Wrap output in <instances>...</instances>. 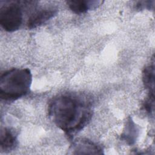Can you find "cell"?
Returning <instances> with one entry per match:
<instances>
[{
    "label": "cell",
    "mask_w": 155,
    "mask_h": 155,
    "mask_svg": "<svg viewBox=\"0 0 155 155\" xmlns=\"http://www.w3.org/2000/svg\"><path fill=\"white\" fill-rule=\"evenodd\" d=\"M48 111L51 120L68 136L82 129L92 116L89 101L74 94H62L53 97Z\"/></svg>",
    "instance_id": "1"
},
{
    "label": "cell",
    "mask_w": 155,
    "mask_h": 155,
    "mask_svg": "<svg viewBox=\"0 0 155 155\" xmlns=\"http://www.w3.org/2000/svg\"><path fill=\"white\" fill-rule=\"evenodd\" d=\"M32 75L28 68H14L1 76L0 96L5 101L16 100L30 91Z\"/></svg>",
    "instance_id": "2"
},
{
    "label": "cell",
    "mask_w": 155,
    "mask_h": 155,
    "mask_svg": "<svg viewBox=\"0 0 155 155\" xmlns=\"http://www.w3.org/2000/svg\"><path fill=\"white\" fill-rule=\"evenodd\" d=\"M19 2H8L0 10V24L7 31L18 30L22 22V12Z\"/></svg>",
    "instance_id": "3"
},
{
    "label": "cell",
    "mask_w": 155,
    "mask_h": 155,
    "mask_svg": "<svg viewBox=\"0 0 155 155\" xmlns=\"http://www.w3.org/2000/svg\"><path fill=\"white\" fill-rule=\"evenodd\" d=\"M73 154H102L100 147L87 139L75 140L71 146Z\"/></svg>",
    "instance_id": "4"
},
{
    "label": "cell",
    "mask_w": 155,
    "mask_h": 155,
    "mask_svg": "<svg viewBox=\"0 0 155 155\" xmlns=\"http://www.w3.org/2000/svg\"><path fill=\"white\" fill-rule=\"evenodd\" d=\"M102 1H87V0H71L67 2L69 8L72 12L76 14H82L89 10L97 8L102 5Z\"/></svg>",
    "instance_id": "5"
},
{
    "label": "cell",
    "mask_w": 155,
    "mask_h": 155,
    "mask_svg": "<svg viewBox=\"0 0 155 155\" xmlns=\"http://www.w3.org/2000/svg\"><path fill=\"white\" fill-rule=\"evenodd\" d=\"M57 11L54 9H43L33 14L28 19L27 26L29 28H36L53 18Z\"/></svg>",
    "instance_id": "6"
},
{
    "label": "cell",
    "mask_w": 155,
    "mask_h": 155,
    "mask_svg": "<svg viewBox=\"0 0 155 155\" xmlns=\"http://www.w3.org/2000/svg\"><path fill=\"white\" fill-rule=\"evenodd\" d=\"M18 143L16 136L7 128L1 130L0 148L1 151L8 152L15 148Z\"/></svg>",
    "instance_id": "7"
},
{
    "label": "cell",
    "mask_w": 155,
    "mask_h": 155,
    "mask_svg": "<svg viewBox=\"0 0 155 155\" xmlns=\"http://www.w3.org/2000/svg\"><path fill=\"white\" fill-rule=\"evenodd\" d=\"M137 135L138 129L131 119L129 118L126 122L125 130L122 134V139L125 140L127 143L131 145L134 143Z\"/></svg>",
    "instance_id": "8"
},
{
    "label": "cell",
    "mask_w": 155,
    "mask_h": 155,
    "mask_svg": "<svg viewBox=\"0 0 155 155\" xmlns=\"http://www.w3.org/2000/svg\"><path fill=\"white\" fill-rule=\"evenodd\" d=\"M143 82L145 87L149 90L150 94L154 95V67L148 65L143 71Z\"/></svg>",
    "instance_id": "9"
},
{
    "label": "cell",
    "mask_w": 155,
    "mask_h": 155,
    "mask_svg": "<svg viewBox=\"0 0 155 155\" xmlns=\"http://www.w3.org/2000/svg\"><path fill=\"white\" fill-rule=\"evenodd\" d=\"M154 95L149 94L148 97L145 100L143 108L146 111L150 114L153 112L154 110Z\"/></svg>",
    "instance_id": "10"
}]
</instances>
